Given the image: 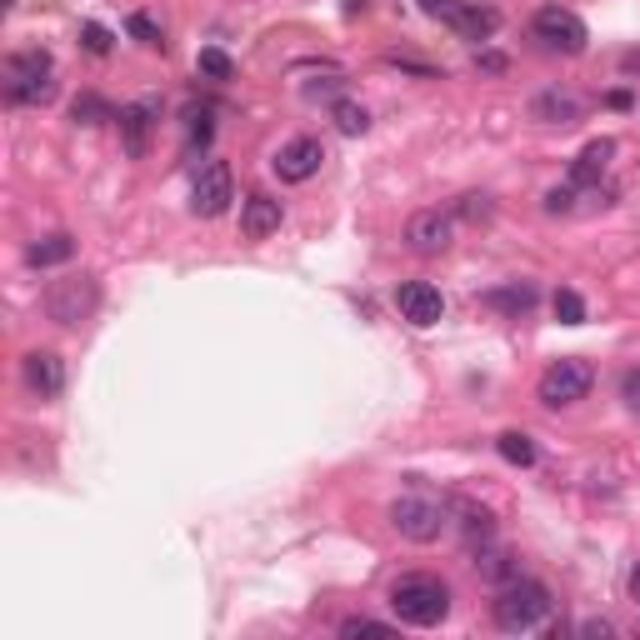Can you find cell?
I'll list each match as a JSON object with an SVG mask.
<instances>
[{"instance_id": "e0dca14e", "label": "cell", "mask_w": 640, "mask_h": 640, "mask_svg": "<svg viewBox=\"0 0 640 640\" xmlns=\"http://www.w3.org/2000/svg\"><path fill=\"white\" fill-rule=\"evenodd\" d=\"M610 155H616V141H590L586 151L575 155V165H571V185H590V181H600V175H606V165H610Z\"/></svg>"}, {"instance_id": "7a4b0ae2", "label": "cell", "mask_w": 640, "mask_h": 640, "mask_svg": "<svg viewBox=\"0 0 640 640\" xmlns=\"http://www.w3.org/2000/svg\"><path fill=\"white\" fill-rule=\"evenodd\" d=\"M391 610L405 620V626L431 630L451 616V590H445L441 575H425V571L401 575V581L391 586Z\"/></svg>"}, {"instance_id": "7402d4cb", "label": "cell", "mask_w": 640, "mask_h": 640, "mask_svg": "<svg viewBox=\"0 0 640 640\" xmlns=\"http://www.w3.org/2000/svg\"><path fill=\"white\" fill-rule=\"evenodd\" d=\"M480 571H486V581L506 586V581L521 575V565H516V555H506V551H486V555H480Z\"/></svg>"}, {"instance_id": "d4e9b609", "label": "cell", "mask_w": 640, "mask_h": 640, "mask_svg": "<svg viewBox=\"0 0 640 640\" xmlns=\"http://www.w3.org/2000/svg\"><path fill=\"white\" fill-rule=\"evenodd\" d=\"M340 636H391V626L386 620H370V616H350V620H340Z\"/></svg>"}, {"instance_id": "4fadbf2b", "label": "cell", "mask_w": 640, "mask_h": 640, "mask_svg": "<svg viewBox=\"0 0 640 640\" xmlns=\"http://www.w3.org/2000/svg\"><path fill=\"white\" fill-rule=\"evenodd\" d=\"M21 376L41 401H51V395L66 391V360L55 356V350H31V356L21 360Z\"/></svg>"}, {"instance_id": "f546056e", "label": "cell", "mask_w": 640, "mask_h": 640, "mask_svg": "<svg viewBox=\"0 0 640 640\" xmlns=\"http://www.w3.org/2000/svg\"><path fill=\"white\" fill-rule=\"evenodd\" d=\"M581 636H590V640H606V636H616V626H610V620H581Z\"/></svg>"}, {"instance_id": "3957f363", "label": "cell", "mask_w": 640, "mask_h": 640, "mask_svg": "<svg viewBox=\"0 0 640 640\" xmlns=\"http://www.w3.org/2000/svg\"><path fill=\"white\" fill-rule=\"evenodd\" d=\"M55 96V66L45 51H21L6 66V100L11 106H45Z\"/></svg>"}, {"instance_id": "8992f818", "label": "cell", "mask_w": 640, "mask_h": 640, "mask_svg": "<svg viewBox=\"0 0 640 640\" xmlns=\"http://www.w3.org/2000/svg\"><path fill=\"white\" fill-rule=\"evenodd\" d=\"M531 31H535V41H541L545 51H565V55H581V51H586V41H590L586 21H581L575 11H565V6H541L535 21H531Z\"/></svg>"}, {"instance_id": "1f68e13d", "label": "cell", "mask_w": 640, "mask_h": 640, "mask_svg": "<svg viewBox=\"0 0 640 640\" xmlns=\"http://www.w3.org/2000/svg\"><path fill=\"white\" fill-rule=\"evenodd\" d=\"M571 185H565V191H551V196H545V210H571Z\"/></svg>"}, {"instance_id": "6da1fadb", "label": "cell", "mask_w": 640, "mask_h": 640, "mask_svg": "<svg viewBox=\"0 0 640 640\" xmlns=\"http://www.w3.org/2000/svg\"><path fill=\"white\" fill-rule=\"evenodd\" d=\"M555 600L551 590L541 586V581H506V586L496 590V600H490V616H496V626L506 630V636H525V630H541L545 620H551Z\"/></svg>"}, {"instance_id": "484cf974", "label": "cell", "mask_w": 640, "mask_h": 640, "mask_svg": "<svg viewBox=\"0 0 640 640\" xmlns=\"http://www.w3.org/2000/svg\"><path fill=\"white\" fill-rule=\"evenodd\" d=\"M76 120L80 126H96V120H110V106L100 96H80L76 100Z\"/></svg>"}, {"instance_id": "2e32d148", "label": "cell", "mask_w": 640, "mask_h": 640, "mask_svg": "<svg viewBox=\"0 0 640 640\" xmlns=\"http://www.w3.org/2000/svg\"><path fill=\"white\" fill-rule=\"evenodd\" d=\"M281 216H285L281 200L256 191V196H246V206H240V230H246L250 240H265V236H275V230H281Z\"/></svg>"}, {"instance_id": "d6a6232c", "label": "cell", "mask_w": 640, "mask_h": 640, "mask_svg": "<svg viewBox=\"0 0 640 640\" xmlns=\"http://www.w3.org/2000/svg\"><path fill=\"white\" fill-rule=\"evenodd\" d=\"M626 401L640 405V370H626Z\"/></svg>"}, {"instance_id": "5b68a950", "label": "cell", "mask_w": 640, "mask_h": 640, "mask_svg": "<svg viewBox=\"0 0 640 640\" xmlns=\"http://www.w3.org/2000/svg\"><path fill=\"white\" fill-rule=\"evenodd\" d=\"M590 386H596V370H590V360H581V356H565V360H555L551 370L541 376V405H551V411H561V405H575V401H586L590 395Z\"/></svg>"}, {"instance_id": "8fae6325", "label": "cell", "mask_w": 640, "mask_h": 640, "mask_svg": "<svg viewBox=\"0 0 640 640\" xmlns=\"http://www.w3.org/2000/svg\"><path fill=\"white\" fill-rule=\"evenodd\" d=\"M451 240H456V220L441 216V210H415L405 220V246L415 256H441V250H451Z\"/></svg>"}, {"instance_id": "f1b7e54d", "label": "cell", "mask_w": 640, "mask_h": 640, "mask_svg": "<svg viewBox=\"0 0 640 640\" xmlns=\"http://www.w3.org/2000/svg\"><path fill=\"white\" fill-rule=\"evenodd\" d=\"M460 516H466V535H470V541H476V535H480V541H486V535H490V510L466 506V510H460Z\"/></svg>"}, {"instance_id": "44dd1931", "label": "cell", "mask_w": 640, "mask_h": 640, "mask_svg": "<svg viewBox=\"0 0 640 640\" xmlns=\"http://www.w3.org/2000/svg\"><path fill=\"white\" fill-rule=\"evenodd\" d=\"M496 451L510 460V466H535V445H531V435H521V431H506L496 441Z\"/></svg>"}, {"instance_id": "5bb4252c", "label": "cell", "mask_w": 640, "mask_h": 640, "mask_svg": "<svg viewBox=\"0 0 640 640\" xmlns=\"http://www.w3.org/2000/svg\"><path fill=\"white\" fill-rule=\"evenodd\" d=\"M155 116H161V106H155V100H135V106L120 110V141H126V151H131V155L151 151Z\"/></svg>"}, {"instance_id": "ffe728a7", "label": "cell", "mask_w": 640, "mask_h": 640, "mask_svg": "<svg viewBox=\"0 0 640 640\" xmlns=\"http://www.w3.org/2000/svg\"><path fill=\"white\" fill-rule=\"evenodd\" d=\"M330 120H336V131H340V135H366V131H370V110L356 106V100H336Z\"/></svg>"}, {"instance_id": "4316f807", "label": "cell", "mask_w": 640, "mask_h": 640, "mask_svg": "<svg viewBox=\"0 0 640 640\" xmlns=\"http://www.w3.org/2000/svg\"><path fill=\"white\" fill-rule=\"evenodd\" d=\"M126 31H131L141 45H161V25H155L151 15H131V21H126Z\"/></svg>"}, {"instance_id": "cb8c5ba5", "label": "cell", "mask_w": 640, "mask_h": 640, "mask_svg": "<svg viewBox=\"0 0 640 640\" xmlns=\"http://www.w3.org/2000/svg\"><path fill=\"white\" fill-rule=\"evenodd\" d=\"M555 321H561V326H581V321H586V301L575 291H555Z\"/></svg>"}, {"instance_id": "83f0119b", "label": "cell", "mask_w": 640, "mask_h": 640, "mask_svg": "<svg viewBox=\"0 0 640 640\" xmlns=\"http://www.w3.org/2000/svg\"><path fill=\"white\" fill-rule=\"evenodd\" d=\"M80 41H86L90 55H106V51H110V31H106V25H96V21L80 25Z\"/></svg>"}, {"instance_id": "ba28073f", "label": "cell", "mask_w": 640, "mask_h": 640, "mask_svg": "<svg viewBox=\"0 0 640 640\" xmlns=\"http://www.w3.org/2000/svg\"><path fill=\"white\" fill-rule=\"evenodd\" d=\"M391 525L405 535V541L431 545L435 535L445 531V510L435 506V500H425V496H401L391 506Z\"/></svg>"}, {"instance_id": "7c38bea8", "label": "cell", "mask_w": 640, "mask_h": 640, "mask_svg": "<svg viewBox=\"0 0 640 640\" xmlns=\"http://www.w3.org/2000/svg\"><path fill=\"white\" fill-rule=\"evenodd\" d=\"M395 311H401V321H411V326L425 330V326H441L445 301L431 281H405L401 291H395Z\"/></svg>"}, {"instance_id": "603a6c76", "label": "cell", "mask_w": 640, "mask_h": 640, "mask_svg": "<svg viewBox=\"0 0 640 640\" xmlns=\"http://www.w3.org/2000/svg\"><path fill=\"white\" fill-rule=\"evenodd\" d=\"M196 66H200V76H206V80H230V76H236L230 55H226V51H216V45H210V51H200Z\"/></svg>"}, {"instance_id": "277c9868", "label": "cell", "mask_w": 640, "mask_h": 640, "mask_svg": "<svg viewBox=\"0 0 640 640\" xmlns=\"http://www.w3.org/2000/svg\"><path fill=\"white\" fill-rule=\"evenodd\" d=\"M96 301H100V291L90 275H66V281H55L51 291H45V315H51L55 326L76 330L96 315Z\"/></svg>"}, {"instance_id": "d6986e66", "label": "cell", "mask_w": 640, "mask_h": 640, "mask_svg": "<svg viewBox=\"0 0 640 640\" xmlns=\"http://www.w3.org/2000/svg\"><path fill=\"white\" fill-rule=\"evenodd\" d=\"M486 305H496V311H506V315H525L535 305V285H506V291H490L486 295Z\"/></svg>"}, {"instance_id": "9c48e42d", "label": "cell", "mask_w": 640, "mask_h": 640, "mask_svg": "<svg viewBox=\"0 0 640 640\" xmlns=\"http://www.w3.org/2000/svg\"><path fill=\"white\" fill-rule=\"evenodd\" d=\"M230 200H236V175H230L226 161H210L196 171V185H191V206H196V216H226Z\"/></svg>"}, {"instance_id": "52a82bcc", "label": "cell", "mask_w": 640, "mask_h": 640, "mask_svg": "<svg viewBox=\"0 0 640 640\" xmlns=\"http://www.w3.org/2000/svg\"><path fill=\"white\" fill-rule=\"evenodd\" d=\"M425 11L451 25L460 41H490L500 31V15L490 6H470V0H425Z\"/></svg>"}, {"instance_id": "836d02e7", "label": "cell", "mask_w": 640, "mask_h": 640, "mask_svg": "<svg viewBox=\"0 0 640 640\" xmlns=\"http://www.w3.org/2000/svg\"><path fill=\"white\" fill-rule=\"evenodd\" d=\"M630 600H640V561H636V571H630Z\"/></svg>"}, {"instance_id": "ac0fdd59", "label": "cell", "mask_w": 640, "mask_h": 640, "mask_svg": "<svg viewBox=\"0 0 640 640\" xmlns=\"http://www.w3.org/2000/svg\"><path fill=\"white\" fill-rule=\"evenodd\" d=\"M70 256H76V240H70V236H45V240H35V246L25 250V261H31L35 271H51V265H66Z\"/></svg>"}, {"instance_id": "4dcf8cb0", "label": "cell", "mask_w": 640, "mask_h": 640, "mask_svg": "<svg viewBox=\"0 0 640 640\" xmlns=\"http://www.w3.org/2000/svg\"><path fill=\"white\" fill-rule=\"evenodd\" d=\"M460 216H490V206H486V196H460Z\"/></svg>"}, {"instance_id": "30bf717a", "label": "cell", "mask_w": 640, "mask_h": 640, "mask_svg": "<svg viewBox=\"0 0 640 640\" xmlns=\"http://www.w3.org/2000/svg\"><path fill=\"white\" fill-rule=\"evenodd\" d=\"M275 175H281L285 185H305L321 165H326V145L311 141V135H295V141H285L281 151H275Z\"/></svg>"}, {"instance_id": "9a60e30c", "label": "cell", "mask_w": 640, "mask_h": 640, "mask_svg": "<svg viewBox=\"0 0 640 640\" xmlns=\"http://www.w3.org/2000/svg\"><path fill=\"white\" fill-rule=\"evenodd\" d=\"M531 116L541 120V126H575V120L586 116V100L575 96V90H541V96L531 100Z\"/></svg>"}]
</instances>
